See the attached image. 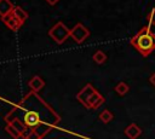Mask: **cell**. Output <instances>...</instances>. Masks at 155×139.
I'll return each instance as SVG.
<instances>
[{"instance_id": "cell-16", "label": "cell", "mask_w": 155, "mask_h": 139, "mask_svg": "<svg viewBox=\"0 0 155 139\" xmlns=\"http://www.w3.org/2000/svg\"><path fill=\"white\" fill-rule=\"evenodd\" d=\"M5 131L13 138V139H18V138H21V137H23L12 124H10V123H6V126H5Z\"/></svg>"}, {"instance_id": "cell-19", "label": "cell", "mask_w": 155, "mask_h": 139, "mask_svg": "<svg viewBox=\"0 0 155 139\" xmlns=\"http://www.w3.org/2000/svg\"><path fill=\"white\" fill-rule=\"evenodd\" d=\"M45 1H46L48 5H51V6H54V5H56V4H57L59 0H45Z\"/></svg>"}, {"instance_id": "cell-13", "label": "cell", "mask_w": 155, "mask_h": 139, "mask_svg": "<svg viewBox=\"0 0 155 139\" xmlns=\"http://www.w3.org/2000/svg\"><path fill=\"white\" fill-rule=\"evenodd\" d=\"M92 59H93V62L97 63V64H103V63H105V60H107V54H105L103 51L98 50V51H96V52L93 53Z\"/></svg>"}, {"instance_id": "cell-14", "label": "cell", "mask_w": 155, "mask_h": 139, "mask_svg": "<svg viewBox=\"0 0 155 139\" xmlns=\"http://www.w3.org/2000/svg\"><path fill=\"white\" fill-rule=\"evenodd\" d=\"M115 92L119 94V95H125L128 91H130V87H128V85L126 83V82H124V81H121V82H119L116 86H115Z\"/></svg>"}, {"instance_id": "cell-8", "label": "cell", "mask_w": 155, "mask_h": 139, "mask_svg": "<svg viewBox=\"0 0 155 139\" xmlns=\"http://www.w3.org/2000/svg\"><path fill=\"white\" fill-rule=\"evenodd\" d=\"M125 135L128 138V139H137L140 137L142 134V129L136 124V123H130L126 128H125Z\"/></svg>"}, {"instance_id": "cell-1", "label": "cell", "mask_w": 155, "mask_h": 139, "mask_svg": "<svg viewBox=\"0 0 155 139\" xmlns=\"http://www.w3.org/2000/svg\"><path fill=\"white\" fill-rule=\"evenodd\" d=\"M12 118L19 120L28 131L31 129L42 138L61 122V116L34 91L27 93L4 116L6 122Z\"/></svg>"}, {"instance_id": "cell-20", "label": "cell", "mask_w": 155, "mask_h": 139, "mask_svg": "<svg viewBox=\"0 0 155 139\" xmlns=\"http://www.w3.org/2000/svg\"><path fill=\"white\" fill-rule=\"evenodd\" d=\"M149 81H150V83H151V85H153V86L155 87V73H154V74H153V75L150 76V79H149Z\"/></svg>"}, {"instance_id": "cell-3", "label": "cell", "mask_w": 155, "mask_h": 139, "mask_svg": "<svg viewBox=\"0 0 155 139\" xmlns=\"http://www.w3.org/2000/svg\"><path fill=\"white\" fill-rule=\"evenodd\" d=\"M48 35L54 42H57L58 45H62L70 36V29L63 22H58L48 30Z\"/></svg>"}, {"instance_id": "cell-7", "label": "cell", "mask_w": 155, "mask_h": 139, "mask_svg": "<svg viewBox=\"0 0 155 139\" xmlns=\"http://www.w3.org/2000/svg\"><path fill=\"white\" fill-rule=\"evenodd\" d=\"M105 102V99H104V97L98 92V91H96L92 95H91V98H90V100H88V108L87 109H98L103 103Z\"/></svg>"}, {"instance_id": "cell-4", "label": "cell", "mask_w": 155, "mask_h": 139, "mask_svg": "<svg viewBox=\"0 0 155 139\" xmlns=\"http://www.w3.org/2000/svg\"><path fill=\"white\" fill-rule=\"evenodd\" d=\"M88 36H90V30L82 23H78L70 29V37L78 44L84 42Z\"/></svg>"}, {"instance_id": "cell-11", "label": "cell", "mask_w": 155, "mask_h": 139, "mask_svg": "<svg viewBox=\"0 0 155 139\" xmlns=\"http://www.w3.org/2000/svg\"><path fill=\"white\" fill-rule=\"evenodd\" d=\"M7 123H10V124H12L23 137H24V134H25V132H28V128L19 121V120H17V118H12V120H10Z\"/></svg>"}, {"instance_id": "cell-6", "label": "cell", "mask_w": 155, "mask_h": 139, "mask_svg": "<svg viewBox=\"0 0 155 139\" xmlns=\"http://www.w3.org/2000/svg\"><path fill=\"white\" fill-rule=\"evenodd\" d=\"M1 21L2 23L12 31H17L22 25H23V22H21L16 16H13V13H8V15H5L1 17Z\"/></svg>"}, {"instance_id": "cell-17", "label": "cell", "mask_w": 155, "mask_h": 139, "mask_svg": "<svg viewBox=\"0 0 155 139\" xmlns=\"http://www.w3.org/2000/svg\"><path fill=\"white\" fill-rule=\"evenodd\" d=\"M147 22L150 25H155V8H151L147 15Z\"/></svg>"}, {"instance_id": "cell-9", "label": "cell", "mask_w": 155, "mask_h": 139, "mask_svg": "<svg viewBox=\"0 0 155 139\" xmlns=\"http://www.w3.org/2000/svg\"><path fill=\"white\" fill-rule=\"evenodd\" d=\"M28 86L30 87L31 91H34V92H39V91L45 86V81H44L40 76L35 75V76H33V77L29 80Z\"/></svg>"}, {"instance_id": "cell-2", "label": "cell", "mask_w": 155, "mask_h": 139, "mask_svg": "<svg viewBox=\"0 0 155 139\" xmlns=\"http://www.w3.org/2000/svg\"><path fill=\"white\" fill-rule=\"evenodd\" d=\"M130 42L143 57H148L155 50V33L149 27H143Z\"/></svg>"}, {"instance_id": "cell-15", "label": "cell", "mask_w": 155, "mask_h": 139, "mask_svg": "<svg viewBox=\"0 0 155 139\" xmlns=\"http://www.w3.org/2000/svg\"><path fill=\"white\" fill-rule=\"evenodd\" d=\"M113 118H114V115H113L111 111H109L108 109L103 110V111L99 114V120H101L103 123H109Z\"/></svg>"}, {"instance_id": "cell-12", "label": "cell", "mask_w": 155, "mask_h": 139, "mask_svg": "<svg viewBox=\"0 0 155 139\" xmlns=\"http://www.w3.org/2000/svg\"><path fill=\"white\" fill-rule=\"evenodd\" d=\"M12 13H13V16H16L21 22H25L27 21V18H28V13L22 8V7H19V6H15V8H13V11H12Z\"/></svg>"}, {"instance_id": "cell-18", "label": "cell", "mask_w": 155, "mask_h": 139, "mask_svg": "<svg viewBox=\"0 0 155 139\" xmlns=\"http://www.w3.org/2000/svg\"><path fill=\"white\" fill-rule=\"evenodd\" d=\"M24 139H42V137H40L36 132L30 129L27 132V134H24Z\"/></svg>"}, {"instance_id": "cell-5", "label": "cell", "mask_w": 155, "mask_h": 139, "mask_svg": "<svg viewBox=\"0 0 155 139\" xmlns=\"http://www.w3.org/2000/svg\"><path fill=\"white\" fill-rule=\"evenodd\" d=\"M97 89H94V87L91 83H87L85 87H82L80 89V92L76 94V99L79 100V103H81L85 108H88V100L91 98V95L96 92Z\"/></svg>"}, {"instance_id": "cell-10", "label": "cell", "mask_w": 155, "mask_h": 139, "mask_svg": "<svg viewBox=\"0 0 155 139\" xmlns=\"http://www.w3.org/2000/svg\"><path fill=\"white\" fill-rule=\"evenodd\" d=\"M15 6L10 0H0V16H5L8 15L13 11Z\"/></svg>"}]
</instances>
